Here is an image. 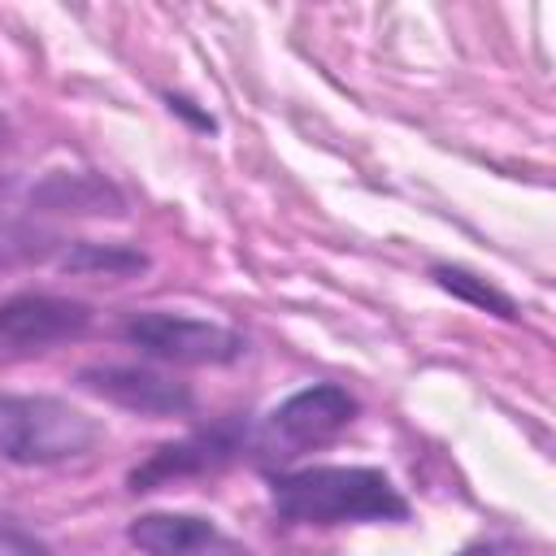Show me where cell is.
<instances>
[{
    "instance_id": "obj_7",
    "label": "cell",
    "mask_w": 556,
    "mask_h": 556,
    "mask_svg": "<svg viewBox=\"0 0 556 556\" xmlns=\"http://www.w3.org/2000/svg\"><path fill=\"white\" fill-rule=\"evenodd\" d=\"M78 382L122 408L152 413V417H178L191 408V391L182 382L152 369H135V365H96V369H83Z\"/></svg>"
},
{
    "instance_id": "obj_5",
    "label": "cell",
    "mask_w": 556,
    "mask_h": 556,
    "mask_svg": "<svg viewBox=\"0 0 556 556\" xmlns=\"http://www.w3.org/2000/svg\"><path fill=\"white\" fill-rule=\"evenodd\" d=\"M91 326V308L65 295L22 291L0 304V343L13 352H48L78 339Z\"/></svg>"
},
{
    "instance_id": "obj_12",
    "label": "cell",
    "mask_w": 556,
    "mask_h": 556,
    "mask_svg": "<svg viewBox=\"0 0 556 556\" xmlns=\"http://www.w3.org/2000/svg\"><path fill=\"white\" fill-rule=\"evenodd\" d=\"M434 278H439L447 291H456V295H465V300H473V304H482V308H495L500 317H513V300L500 295L495 287H486L482 278H473V274H465V269H434Z\"/></svg>"
},
{
    "instance_id": "obj_15",
    "label": "cell",
    "mask_w": 556,
    "mask_h": 556,
    "mask_svg": "<svg viewBox=\"0 0 556 556\" xmlns=\"http://www.w3.org/2000/svg\"><path fill=\"white\" fill-rule=\"evenodd\" d=\"M4 143H9V122L0 117V148H4Z\"/></svg>"
},
{
    "instance_id": "obj_10",
    "label": "cell",
    "mask_w": 556,
    "mask_h": 556,
    "mask_svg": "<svg viewBox=\"0 0 556 556\" xmlns=\"http://www.w3.org/2000/svg\"><path fill=\"white\" fill-rule=\"evenodd\" d=\"M52 239L35 226V217H26L4 191H0V265H13V261H39L48 256Z\"/></svg>"
},
{
    "instance_id": "obj_8",
    "label": "cell",
    "mask_w": 556,
    "mask_h": 556,
    "mask_svg": "<svg viewBox=\"0 0 556 556\" xmlns=\"http://www.w3.org/2000/svg\"><path fill=\"white\" fill-rule=\"evenodd\" d=\"M239 447V426H217L208 434H195L187 443H169L161 447L143 469H135V491H152L156 482L174 478V473H187V469H213L222 460H230Z\"/></svg>"
},
{
    "instance_id": "obj_2",
    "label": "cell",
    "mask_w": 556,
    "mask_h": 556,
    "mask_svg": "<svg viewBox=\"0 0 556 556\" xmlns=\"http://www.w3.org/2000/svg\"><path fill=\"white\" fill-rule=\"evenodd\" d=\"M100 443V426L52 395L0 391V460L13 465H61L78 460Z\"/></svg>"
},
{
    "instance_id": "obj_13",
    "label": "cell",
    "mask_w": 556,
    "mask_h": 556,
    "mask_svg": "<svg viewBox=\"0 0 556 556\" xmlns=\"http://www.w3.org/2000/svg\"><path fill=\"white\" fill-rule=\"evenodd\" d=\"M0 556H52V547L43 539H35L26 526H17L13 517L0 513Z\"/></svg>"
},
{
    "instance_id": "obj_1",
    "label": "cell",
    "mask_w": 556,
    "mask_h": 556,
    "mask_svg": "<svg viewBox=\"0 0 556 556\" xmlns=\"http://www.w3.org/2000/svg\"><path fill=\"white\" fill-rule=\"evenodd\" d=\"M274 513L291 526H348V521H404L408 500L387 473L361 465H313L274 478Z\"/></svg>"
},
{
    "instance_id": "obj_4",
    "label": "cell",
    "mask_w": 556,
    "mask_h": 556,
    "mask_svg": "<svg viewBox=\"0 0 556 556\" xmlns=\"http://www.w3.org/2000/svg\"><path fill=\"white\" fill-rule=\"evenodd\" d=\"M126 343L152 361L169 365H226L243 352V334L217 321L182 317V313H135L122 326Z\"/></svg>"
},
{
    "instance_id": "obj_6",
    "label": "cell",
    "mask_w": 556,
    "mask_h": 556,
    "mask_svg": "<svg viewBox=\"0 0 556 556\" xmlns=\"http://www.w3.org/2000/svg\"><path fill=\"white\" fill-rule=\"evenodd\" d=\"M130 543L139 552H148V556H252L239 539H230L226 530H217L213 521L191 517V513L135 517Z\"/></svg>"
},
{
    "instance_id": "obj_14",
    "label": "cell",
    "mask_w": 556,
    "mask_h": 556,
    "mask_svg": "<svg viewBox=\"0 0 556 556\" xmlns=\"http://www.w3.org/2000/svg\"><path fill=\"white\" fill-rule=\"evenodd\" d=\"M460 556H517V547H508V543H473Z\"/></svg>"
},
{
    "instance_id": "obj_3",
    "label": "cell",
    "mask_w": 556,
    "mask_h": 556,
    "mask_svg": "<svg viewBox=\"0 0 556 556\" xmlns=\"http://www.w3.org/2000/svg\"><path fill=\"white\" fill-rule=\"evenodd\" d=\"M352 417H356V400L334 382H317V387H304L291 400H282L256 430L252 447L265 465H287L300 452L330 443L339 430H348Z\"/></svg>"
},
{
    "instance_id": "obj_9",
    "label": "cell",
    "mask_w": 556,
    "mask_h": 556,
    "mask_svg": "<svg viewBox=\"0 0 556 556\" xmlns=\"http://www.w3.org/2000/svg\"><path fill=\"white\" fill-rule=\"evenodd\" d=\"M30 204L39 213H122V200L109 182L87 178V174H52Z\"/></svg>"
},
{
    "instance_id": "obj_11",
    "label": "cell",
    "mask_w": 556,
    "mask_h": 556,
    "mask_svg": "<svg viewBox=\"0 0 556 556\" xmlns=\"http://www.w3.org/2000/svg\"><path fill=\"white\" fill-rule=\"evenodd\" d=\"M61 265L70 274H109V278H126V274H139L148 261L143 252L135 248H122V243H70L61 252Z\"/></svg>"
}]
</instances>
